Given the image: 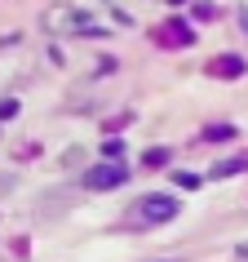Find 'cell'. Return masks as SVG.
Here are the masks:
<instances>
[{"mask_svg": "<svg viewBox=\"0 0 248 262\" xmlns=\"http://www.w3.org/2000/svg\"><path fill=\"white\" fill-rule=\"evenodd\" d=\"M124 178H129V169L111 160V165H97V169H89V173H84V187H89V191H107V187H120Z\"/></svg>", "mask_w": 248, "mask_h": 262, "instance_id": "1", "label": "cell"}, {"mask_svg": "<svg viewBox=\"0 0 248 262\" xmlns=\"http://www.w3.org/2000/svg\"><path fill=\"white\" fill-rule=\"evenodd\" d=\"M239 169H248V160H226V165H217V173H239Z\"/></svg>", "mask_w": 248, "mask_h": 262, "instance_id": "4", "label": "cell"}, {"mask_svg": "<svg viewBox=\"0 0 248 262\" xmlns=\"http://www.w3.org/2000/svg\"><path fill=\"white\" fill-rule=\"evenodd\" d=\"M239 71H244L239 58H217V62H213V76H239Z\"/></svg>", "mask_w": 248, "mask_h": 262, "instance_id": "3", "label": "cell"}, {"mask_svg": "<svg viewBox=\"0 0 248 262\" xmlns=\"http://www.w3.org/2000/svg\"><path fill=\"white\" fill-rule=\"evenodd\" d=\"M138 218L142 222H168V218H178V200L173 195H146L138 205Z\"/></svg>", "mask_w": 248, "mask_h": 262, "instance_id": "2", "label": "cell"}]
</instances>
